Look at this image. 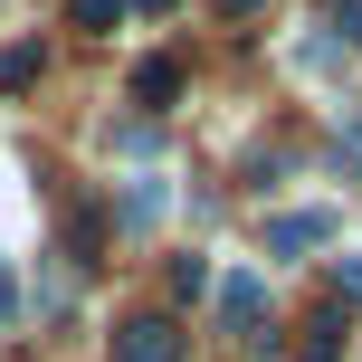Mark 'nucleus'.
Masks as SVG:
<instances>
[{"label": "nucleus", "instance_id": "f257e3e1", "mask_svg": "<svg viewBox=\"0 0 362 362\" xmlns=\"http://www.w3.org/2000/svg\"><path fill=\"white\" fill-rule=\"evenodd\" d=\"M191 353V334L172 325V315H134V325H115V362H181Z\"/></svg>", "mask_w": 362, "mask_h": 362}, {"label": "nucleus", "instance_id": "f03ea898", "mask_svg": "<svg viewBox=\"0 0 362 362\" xmlns=\"http://www.w3.org/2000/svg\"><path fill=\"white\" fill-rule=\"evenodd\" d=\"M334 238H344L334 210H276L267 219V257H305V248H334Z\"/></svg>", "mask_w": 362, "mask_h": 362}, {"label": "nucleus", "instance_id": "7ed1b4c3", "mask_svg": "<svg viewBox=\"0 0 362 362\" xmlns=\"http://www.w3.org/2000/svg\"><path fill=\"white\" fill-rule=\"evenodd\" d=\"M257 315H267V286H257V276L238 267L229 286H219V325H229V334H257Z\"/></svg>", "mask_w": 362, "mask_h": 362}, {"label": "nucleus", "instance_id": "20e7f679", "mask_svg": "<svg viewBox=\"0 0 362 362\" xmlns=\"http://www.w3.org/2000/svg\"><path fill=\"white\" fill-rule=\"evenodd\" d=\"M172 95H181V67H172V57H144V67H134V105H153V115H163Z\"/></svg>", "mask_w": 362, "mask_h": 362}, {"label": "nucleus", "instance_id": "39448f33", "mask_svg": "<svg viewBox=\"0 0 362 362\" xmlns=\"http://www.w3.org/2000/svg\"><path fill=\"white\" fill-rule=\"evenodd\" d=\"M334 353H344V305H325V315L305 325V344H296V362H334Z\"/></svg>", "mask_w": 362, "mask_h": 362}, {"label": "nucleus", "instance_id": "423d86ee", "mask_svg": "<svg viewBox=\"0 0 362 362\" xmlns=\"http://www.w3.org/2000/svg\"><path fill=\"white\" fill-rule=\"evenodd\" d=\"M67 19H76V29H115V19H124V0H67Z\"/></svg>", "mask_w": 362, "mask_h": 362}, {"label": "nucleus", "instance_id": "0eeeda50", "mask_svg": "<svg viewBox=\"0 0 362 362\" xmlns=\"http://www.w3.org/2000/svg\"><path fill=\"white\" fill-rule=\"evenodd\" d=\"M153 210H163V191H153V181H134V191H124V229H153Z\"/></svg>", "mask_w": 362, "mask_h": 362}, {"label": "nucleus", "instance_id": "6e6552de", "mask_svg": "<svg viewBox=\"0 0 362 362\" xmlns=\"http://www.w3.org/2000/svg\"><path fill=\"white\" fill-rule=\"evenodd\" d=\"M172 296H210V257H172Z\"/></svg>", "mask_w": 362, "mask_h": 362}, {"label": "nucleus", "instance_id": "1a4fd4ad", "mask_svg": "<svg viewBox=\"0 0 362 362\" xmlns=\"http://www.w3.org/2000/svg\"><path fill=\"white\" fill-rule=\"evenodd\" d=\"M38 76V48H0V86H29Z\"/></svg>", "mask_w": 362, "mask_h": 362}, {"label": "nucleus", "instance_id": "9d476101", "mask_svg": "<svg viewBox=\"0 0 362 362\" xmlns=\"http://www.w3.org/2000/svg\"><path fill=\"white\" fill-rule=\"evenodd\" d=\"M325 19H334V29H344V48L362 38V0H325Z\"/></svg>", "mask_w": 362, "mask_h": 362}, {"label": "nucleus", "instance_id": "9b49d317", "mask_svg": "<svg viewBox=\"0 0 362 362\" xmlns=\"http://www.w3.org/2000/svg\"><path fill=\"white\" fill-rule=\"evenodd\" d=\"M334 286H344V305H362V257H334Z\"/></svg>", "mask_w": 362, "mask_h": 362}, {"label": "nucleus", "instance_id": "f8f14e48", "mask_svg": "<svg viewBox=\"0 0 362 362\" xmlns=\"http://www.w3.org/2000/svg\"><path fill=\"white\" fill-rule=\"evenodd\" d=\"M0 325H19V276H10V257H0Z\"/></svg>", "mask_w": 362, "mask_h": 362}, {"label": "nucleus", "instance_id": "ddd939ff", "mask_svg": "<svg viewBox=\"0 0 362 362\" xmlns=\"http://www.w3.org/2000/svg\"><path fill=\"white\" fill-rule=\"evenodd\" d=\"M219 10H229V19H257V10H267V0H219Z\"/></svg>", "mask_w": 362, "mask_h": 362}, {"label": "nucleus", "instance_id": "4468645a", "mask_svg": "<svg viewBox=\"0 0 362 362\" xmlns=\"http://www.w3.org/2000/svg\"><path fill=\"white\" fill-rule=\"evenodd\" d=\"M134 10H144V19H163V10H181V0H134Z\"/></svg>", "mask_w": 362, "mask_h": 362}]
</instances>
